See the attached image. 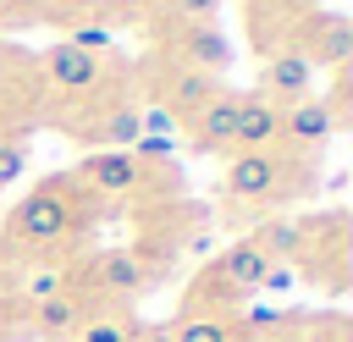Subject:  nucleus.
I'll list each match as a JSON object with an SVG mask.
<instances>
[{
    "instance_id": "7",
    "label": "nucleus",
    "mask_w": 353,
    "mask_h": 342,
    "mask_svg": "<svg viewBox=\"0 0 353 342\" xmlns=\"http://www.w3.org/2000/svg\"><path fill=\"white\" fill-rule=\"evenodd\" d=\"M347 55H353V22L336 17V11H320V17L303 28V61H309V66H331V72H342Z\"/></svg>"
},
{
    "instance_id": "18",
    "label": "nucleus",
    "mask_w": 353,
    "mask_h": 342,
    "mask_svg": "<svg viewBox=\"0 0 353 342\" xmlns=\"http://www.w3.org/2000/svg\"><path fill=\"white\" fill-rule=\"evenodd\" d=\"M132 336H138V320H132V314L99 309V314L83 320V336H77V342H132Z\"/></svg>"
},
{
    "instance_id": "4",
    "label": "nucleus",
    "mask_w": 353,
    "mask_h": 342,
    "mask_svg": "<svg viewBox=\"0 0 353 342\" xmlns=\"http://www.w3.org/2000/svg\"><path fill=\"white\" fill-rule=\"evenodd\" d=\"M149 177V165L132 154V149H105V154H88L77 165V182L99 199H121V193H138Z\"/></svg>"
},
{
    "instance_id": "17",
    "label": "nucleus",
    "mask_w": 353,
    "mask_h": 342,
    "mask_svg": "<svg viewBox=\"0 0 353 342\" xmlns=\"http://www.w3.org/2000/svg\"><path fill=\"white\" fill-rule=\"evenodd\" d=\"M171 325H176V342H243V325L232 314H182Z\"/></svg>"
},
{
    "instance_id": "9",
    "label": "nucleus",
    "mask_w": 353,
    "mask_h": 342,
    "mask_svg": "<svg viewBox=\"0 0 353 342\" xmlns=\"http://www.w3.org/2000/svg\"><path fill=\"white\" fill-rule=\"evenodd\" d=\"M265 254L254 248V243H232L215 265H210V276L199 281V287H221V292H254L259 287V276H265Z\"/></svg>"
},
{
    "instance_id": "15",
    "label": "nucleus",
    "mask_w": 353,
    "mask_h": 342,
    "mask_svg": "<svg viewBox=\"0 0 353 342\" xmlns=\"http://www.w3.org/2000/svg\"><path fill=\"white\" fill-rule=\"evenodd\" d=\"M248 243H254L270 265H287V259H298V254H303V226H298V221H287V215H265V221H259V232H254Z\"/></svg>"
},
{
    "instance_id": "12",
    "label": "nucleus",
    "mask_w": 353,
    "mask_h": 342,
    "mask_svg": "<svg viewBox=\"0 0 353 342\" xmlns=\"http://www.w3.org/2000/svg\"><path fill=\"white\" fill-rule=\"evenodd\" d=\"M331 132H336V116H331V105L314 99V94L281 110V143H292V149H314V143H325Z\"/></svg>"
},
{
    "instance_id": "5",
    "label": "nucleus",
    "mask_w": 353,
    "mask_h": 342,
    "mask_svg": "<svg viewBox=\"0 0 353 342\" xmlns=\"http://www.w3.org/2000/svg\"><path fill=\"white\" fill-rule=\"evenodd\" d=\"M171 55H176V66H188V72H204V77H215V83H221V72L232 66V44H226V33H221L215 22L176 28V39H171Z\"/></svg>"
},
{
    "instance_id": "23",
    "label": "nucleus",
    "mask_w": 353,
    "mask_h": 342,
    "mask_svg": "<svg viewBox=\"0 0 353 342\" xmlns=\"http://www.w3.org/2000/svg\"><path fill=\"white\" fill-rule=\"evenodd\" d=\"M132 342H176V325H171V320H160V325H138Z\"/></svg>"
},
{
    "instance_id": "6",
    "label": "nucleus",
    "mask_w": 353,
    "mask_h": 342,
    "mask_svg": "<svg viewBox=\"0 0 353 342\" xmlns=\"http://www.w3.org/2000/svg\"><path fill=\"white\" fill-rule=\"evenodd\" d=\"M276 143H281V105H270L265 94H243L237 127H232V154H259Z\"/></svg>"
},
{
    "instance_id": "2",
    "label": "nucleus",
    "mask_w": 353,
    "mask_h": 342,
    "mask_svg": "<svg viewBox=\"0 0 353 342\" xmlns=\"http://www.w3.org/2000/svg\"><path fill=\"white\" fill-rule=\"evenodd\" d=\"M298 160L281 154V149H259V154H232L226 160V193L232 199H248V204H281L292 188H298Z\"/></svg>"
},
{
    "instance_id": "16",
    "label": "nucleus",
    "mask_w": 353,
    "mask_h": 342,
    "mask_svg": "<svg viewBox=\"0 0 353 342\" xmlns=\"http://www.w3.org/2000/svg\"><path fill=\"white\" fill-rule=\"evenodd\" d=\"M88 132H94L99 143H110V149H132V143H138V105H105Z\"/></svg>"
},
{
    "instance_id": "20",
    "label": "nucleus",
    "mask_w": 353,
    "mask_h": 342,
    "mask_svg": "<svg viewBox=\"0 0 353 342\" xmlns=\"http://www.w3.org/2000/svg\"><path fill=\"white\" fill-rule=\"evenodd\" d=\"M215 6L221 0H165V17L176 28H199V22H215Z\"/></svg>"
},
{
    "instance_id": "24",
    "label": "nucleus",
    "mask_w": 353,
    "mask_h": 342,
    "mask_svg": "<svg viewBox=\"0 0 353 342\" xmlns=\"http://www.w3.org/2000/svg\"><path fill=\"white\" fill-rule=\"evenodd\" d=\"M110 6V17H138V11H149L154 0H105Z\"/></svg>"
},
{
    "instance_id": "10",
    "label": "nucleus",
    "mask_w": 353,
    "mask_h": 342,
    "mask_svg": "<svg viewBox=\"0 0 353 342\" xmlns=\"http://www.w3.org/2000/svg\"><path fill=\"white\" fill-rule=\"evenodd\" d=\"M215 94H221V83H215V77H204V72H188V66H171V72H165V83H160V105H165L176 121H182V116L193 121Z\"/></svg>"
},
{
    "instance_id": "13",
    "label": "nucleus",
    "mask_w": 353,
    "mask_h": 342,
    "mask_svg": "<svg viewBox=\"0 0 353 342\" xmlns=\"http://www.w3.org/2000/svg\"><path fill=\"white\" fill-rule=\"evenodd\" d=\"M94 287H99L105 298H138V292L149 287V270H143L138 254L110 248V254H94Z\"/></svg>"
},
{
    "instance_id": "14",
    "label": "nucleus",
    "mask_w": 353,
    "mask_h": 342,
    "mask_svg": "<svg viewBox=\"0 0 353 342\" xmlns=\"http://www.w3.org/2000/svg\"><path fill=\"white\" fill-rule=\"evenodd\" d=\"M28 309H33V331H39V336H50V342L72 336V331L88 320V303H83L77 292H55V298H44V303H28Z\"/></svg>"
},
{
    "instance_id": "3",
    "label": "nucleus",
    "mask_w": 353,
    "mask_h": 342,
    "mask_svg": "<svg viewBox=\"0 0 353 342\" xmlns=\"http://www.w3.org/2000/svg\"><path fill=\"white\" fill-rule=\"evenodd\" d=\"M99 77H105L99 55L77 50V44H55V50L44 55V88H50L55 99H88V94L99 88Z\"/></svg>"
},
{
    "instance_id": "19",
    "label": "nucleus",
    "mask_w": 353,
    "mask_h": 342,
    "mask_svg": "<svg viewBox=\"0 0 353 342\" xmlns=\"http://www.w3.org/2000/svg\"><path fill=\"white\" fill-rule=\"evenodd\" d=\"M22 292H28V303H44V298L72 292V287H66V270H61V265H50V270H44V265H33V270L22 276Z\"/></svg>"
},
{
    "instance_id": "11",
    "label": "nucleus",
    "mask_w": 353,
    "mask_h": 342,
    "mask_svg": "<svg viewBox=\"0 0 353 342\" xmlns=\"http://www.w3.org/2000/svg\"><path fill=\"white\" fill-rule=\"evenodd\" d=\"M237 105H243V94H226V88H221V94L193 116V149H204V154H232Z\"/></svg>"
},
{
    "instance_id": "1",
    "label": "nucleus",
    "mask_w": 353,
    "mask_h": 342,
    "mask_svg": "<svg viewBox=\"0 0 353 342\" xmlns=\"http://www.w3.org/2000/svg\"><path fill=\"white\" fill-rule=\"evenodd\" d=\"M94 215H88V204L72 193V177H55V182H44V188H33L17 210H11V221H6V237L11 243H22V248H61L77 226H88Z\"/></svg>"
},
{
    "instance_id": "8",
    "label": "nucleus",
    "mask_w": 353,
    "mask_h": 342,
    "mask_svg": "<svg viewBox=\"0 0 353 342\" xmlns=\"http://www.w3.org/2000/svg\"><path fill=\"white\" fill-rule=\"evenodd\" d=\"M309 83H314V66L303 61V50H276L270 61H265V99L270 105H298V99H309Z\"/></svg>"
},
{
    "instance_id": "25",
    "label": "nucleus",
    "mask_w": 353,
    "mask_h": 342,
    "mask_svg": "<svg viewBox=\"0 0 353 342\" xmlns=\"http://www.w3.org/2000/svg\"><path fill=\"white\" fill-rule=\"evenodd\" d=\"M336 342H342V336H336Z\"/></svg>"
},
{
    "instance_id": "22",
    "label": "nucleus",
    "mask_w": 353,
    "mask_h": 342,
    "mask_svg": "<svg viewBox=\"0 0 353 342\" xmlns=\"http://www.w3.org/2000/svg\"><path fill=\"white\" fill-rule=\"evenodd\" d=\"M66 44H77V50L99 55V50L110 44V28H88V22H83V28H72V39H66Z\"/></svg>"
},
{
    "instance_id": "21",
    "label": "nucleus",
    "mask_w": 353,
    "mask_h": 342,
    "mask_svg": "<svg viewBox=\"0 0 353 342\" xmlns=\"http://www.w3.org/2000/svg\"><path fill=\"white\" fill-rule=\"evenodd\" d=\"M22 171H28V143L22 138H0V188L17 182Z\"/></svg>"
}]
</instances>
